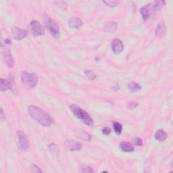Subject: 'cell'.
<instances>
[{
  "instance_id": "cell-1",
  "label": "cell",
  "mask_w": 173,
  "mask_h": 173,
  "mask_svg": "<svg viewBox=\"0 0 173 173\" xmlns=\"http://www.w3.org/2000/svg\"><path fill=\"white\" fill-rule=\"evenodd\" d=\"M28 112L30 116L42 126L48 127L53 125L52 118L40 108L31 105L28 107Z\"/></svg>"
},
{
  "instance_id": "cell-2",
  "label": "cell",
  "mask_w": 173,
  "mask_h": 173,
  "mask_svg": "<svg viewBox=\"0 0 173 173\" xmlns=\"http://www.w3.org/2000/svg\"><path fill=\"white\" fill-rule=\"evenodd\" d=\"M70 110L73 112L74 116L80 120H81L83 123L88 126H93L94 125L93 120L89 116L87 112H85L84 109L80 108L79 106L75 104H72L70 106Z\"/></svg>"
},
{
  "instance_id": "cell-3",
  "label": "cell",
  "mask_w": 173,
  "mask_h": 173,
  "mask_svg": "<svg viewBox=\"0 0 173 173\" xmlns=\"http://www.w3.org/2000/svg\"><path fill=\"white\" fill-rule=\"evenodd\" d=\"M43 19H44L45 26L47 28L48 31H50V33L52 34L55 38H58L60 35V29L57 23L46 14H44Z\"/></svg>"
},
{
  "instance_id": "cell-4",
  "label": "cell",
  "mask_w": 173,
  "mask_h": 173,
  "mask_svg": "<svg viewBox=\"0 0 173 173\" xmlns=\"http://www.w3.org/2000/svg\"><path fill=\"white\" fill-rule=\"evenodd\" d=\"M21 80L27 87L34 88L37 84L38 79L35 74L27 72H22L21 73Z\"/></svg>"
},
{
  "instance_id": "cell-5",
  "label": "cell",
  "mask_w": 173,
  "mask_h": 173,
  "mask_svg": "<svg viewBox=\"0 0 173 173\" xmlns=\"http://www.w3.org/2000/svg\"><path fill=\"white\" fill-rule=\"evenodd\" d=\"M31 32L34 36H41L44 34V28L37 21H32L30 23Z\"/></svg>"
},
{
  "instance_id": "cell-6",
  "label": "cell",
  "mask_w": 173,
  "mask_h": 173,
  "mask_svg": "<svg viewBox=\"0 0 173 173\" xmlns=\"http://www.w3.org/2000/svg\"><path fill=\"white\" fill-rule=\"evenodd\" d=\"M155 11V9L154 5L152 4H148L144 5L141 8L140 12L143 21H147L152 16V14Z\"/></svg>"
},
{
  "instance_id": "cell-7",
  "label": "cell",
  "mask_w": 173,
  "mask_h": 173,
  "mask_svg": "<svg viewBox=\"0 0 173 173\" xmlns=\"http://www.w3.org/2000/svg\"><path fill=\"white\" fill-rule=\"evenodd\" d=\"M17 135H18V141H19V145L21 147V149L23 151H27L29 148V143H28V141L27 139V137H26L24 132L21 131H18L17 132Z\"/></svg>"
},
{
  "instance_id": "cell-8",
  "label": "cell",
  "mask_w": 173,
  "mask_h": 173,
  "mask_svg": "<svg viewBox=\"0 0 173 173\" xmlns=\"http://www.w3.org/2000/svg\"><path fill=\"white\" fill-rule=\"evenodd\" d=\"M1 82V86H0V90L2 92L6 90H13L14 82V79L10 78L9 79H0Z\"/></svg>"
},
{
  "instance_id": "cell-9",
  "label": "cell",
  "mask_w": 173,
  "mask_h": 173,
  "mask_svg": "<svg viewBox=\"0 0 173 173\" xmlns=\"http://www.w3.org/2000/svg\"><path fill=\"white\" fill-rule=\"evenodd\" d=\"M11 34H12L13 38L18 40H21L24 39L25 37L27 36L28 31L27 30L21 29L20 28L15 27L11 30Z\"/></svg>"
},
{
  "instance_id": "cell-10",
  "label": "cell",
  "mask_w": 173,
  "mask_h": 173,
  "mask_svg": "<svg viewBox=\"0 0 173 173\" xmlns=\"http://www.w3.org/2000/svg\"><path fill=\"white\" fill-rule=\"evenodd\" d=\"M112 50L115 54H120L124 50L123 43L119 39H115L112 42L111 44Z\"/></svg>"
},
{
  "instance_id": "cell-11",
  "label": "cell",
  "mask_w": 173,
  "mask_h": 173,
  "mask_svg": "<svg viewBox=\"0 0 173 173\" xmlns=\"http://www.w3.org/2000/svg\"><path fill=\"white\" fill-rule=\"evenodd\" d=\"M4 57L5 59V62H6L7 65L9 68H12L14 65V61L13 57L11 56V51L8 48H5L4 51Z\"/></svg>"
},
{
  "instance_id": "cell-12",
  "label": "cell",
  "mask_w": 173,
  "mask_h": 173,
  "mask_svg": "<svg viewBox=\"0 0 173 173\" xmlns=\"http://www.w3.org/2000/svg\"><path fill=\"white\" fill-rule=\"evenodd\" d=\"M66 145L71 151L80 150L83 147L81 143L74 140H67L66 141Z\"/></svg>"
},
{
  "instance_id": "cell-13",
  "label": "cell",
  "mask_w": 173,
  "mask_h": 173,
  "mask_svg": "<svg viewBox=\"0 0 173 173\" xmlns=\"http://www.w3.org/2000/svg\"><path fill=\"white\" fill-rule=\"evenodd\" d=\"M68 24L73 28H79L83 26V21L79 18H72L69 20Z\"/></svg>"
},
{
  "instance_id": "cell-14",
  "label": "cell",
  "mask_w": 173,
  "mask_h": 173,
  "mask_svg": "<svg viewBox=\"0 0 173 173\" xmlns=\"http://www.w3.org/2000/svg\"><path fill=\"white\" fill-rule=\"evenodd\" d=\"M117 28L116 23L113 21H110L108 23H106V25L103 27V31L106 33H114L116 31Z\"/></svg>"
},
{
  "instance_id": "cell-15",
  "label": "cell",
  "mask_w": 173,
  "mask_h": 173,
  "mask_svg": "<svg viewBox=\"0 0 173 173\" xmlns=\"http://www.w3.org/2000/svg\"><path fill=\"white\" fill-rule=\"evenodd\" d=\"M166 33V26L164 22H161L157 25L155 30V34L158 37H160Z\"/></svg>"
},
{
  "instance_id": "cell-16",
  "label": "cell",
  "mask_w": 173,
  "mask_h": 173,
  "mask_svg": "<svg viewBox=\"0 0 173 173\" xmlns=\"http://www.w3.org/2000/svg\"><path fill=\"white\" fill-rule=\"evenodd\" d=\"M167 137L166 132L162 129L158 130L155 134V139L159 141H165Z\"/></svg>"
},
{
  "instance_id": "cell-17",
  "label": "cell",
  "mask_w": 173,
  "mask_h": 173,
  "mask_svg": "<svg viewBox=\"0 0 173 173\" xmlns=\"http://www.w3.org/2000/svg\"><path fill=\"white\" fill-rule=\"evenodd\" d=\"M120 148L125 152H132L134 151L133 146L129 142H121Z\"/></svg>"
},
{
  "instance_id": "cell-18",
  "label": "cell",
  "mask_w": 173,
  "mask_h": 173,
  "mask_svg": "<svg viewBox=\"0 0 173 173\" xmlns=\"http://www.w3.org/2000/svg\"><path fill=\"white\" fill-rule=\"evenodd\" d=\"M128 89L132 93H135V92H137L141 90V86L138 84L137 83L132 81L128 84Z\"/></svg>"
},
{
  "instance_id": "cell-19",
  "label": "cell",
  "mask_w": 173,
  "mask_h": 173,
  "mask_svg": "<svg viewBox=\"0 0 173 173\" xmlns=\"http://www.w3.org/2000/svg\"><path fill=\"white\" fill-rule=\"evenodd\" d=\"M48 148L51 154H52L54 157H56L57 155V153H58V149H57L56 144H55L54 143H51L50 145H49Z\"/></svg>"
},
{
  "instance_id": "cell-20",
  "label": "cell",
  "mask_w": 173,
  "mask_h": 173,
  "mask_svg": "<svg viewBox=\"0 0 173 173\" xmlns=\"http://www.w3.org/2000/svg\"><path fill=\"white\" fill-rule=\"evenodd\" d=\"M112 124H113V128H114L115 132H116V133L119 135H120L121 132H122V125H121L120 123L118 122H112Z\"/></svg>"
},
{
  "instance_id": "cell-21",
  "label": "cell",
  "mask_w": 173,
  "mask_h": 173,
  "mask_svg": "<svg viewBox=\"0 0 173 173\" xmlns=\"http://www.w3.org/2000/svg\"><path fill=\"white\" fill-rule=\"evenodd\" d=\"M77 135H78V136H79V135H80V136L79 137V138H80V139H84L85 141H88L91 140V135L88 134L87 132H84L83 131H79V132L77 133Z\"/></svg>"
},
{
  "instance_id": "cell-22",
  "label": "cell",
  "mask_w": 173,
  "mask_h": 173,
  "mask_svg": "<svg viewBox=\"0 0 173 173\" xmlns=\"http://www.w3.org/2000/svg\"><path fill=\"white\" fill-rule=\"evenodd\" d=\"M80 171L84 173H91L94 172V170L87 165H83L80 167Z\"/></svg>"
},
{
  "instance_id": "cell-23",
  "label": "cell",
  "mask_w": 173,
  "mask_h": 173,
  "mask_svg": "<svg viewBox=\"0 0 173 173\" xmlns=\"http://www.w3.org/2000/svg\"><path fill=\"white\" fill-rule=\"evenodd\" d=\"M85 74L89 79L92 80H94L96 78V74L94 73V72L92 71V70H85Z\"/></svg>"
},
{
  "instance_id": "cell-24",
  "label": "cell",
  "mask_w": 173,
  "mask_h": 173,
  "mask_svg": "<svg viewBox=\"0 0 173 173\" xmlns=\"http://www.w3.org/2000/svg\"><path fill=\"white\" fill-rule=\"evenodd\" d=\"M153 5H154L155 10H160L164 6V5H165V2L164 1H155V2H154V4H153Z\"/></svg>"
},
{
  "instance_id": "cell-25",
  "label": "cell",
  "mask_w": 173,
  "mask_h": 173,
  "mask_svg": "<svg viewBox=\"0 0 173 173\" xmlns=\"http://www.w3.org/2000/svg\"><path fill=\"white\" fill-rule=\"evenodd\" d=\"M103 2L109 7H115L119 4V1L116 0H108V1H103Z\"/></svg>"
},
{
  "instance_id": "cell-26",
  "label": "cell",
  "mask_w": 173,
  "mask_h": 173,
  "mask_svg": "<svg viewBox=\"0 0 173 173\" xmlns=\"http://www.w3.org/2000/svg\"><path fill=\"white\" fill-rule=\"evenodd\" d=\"M133 143L135 145L137 146H142L143 145V141L141 138L139 137H136L135 139L133 140Z\"/></svg>"
},
{
  "instance_id": "cell-27",
  "label": "cell",
  "mask_w": 173,
  "mask_h": 173,
  "mask_svg": "<svg viewBox=\"0 0 173 173\" xmlns=\"http://www.w3.org/2000/svg\"><path fill=\"white\" fill-rule=\"evenodd\" d=\"M102 134L108 136V135H109L111 133V129L109 127H108V126H105V127L102 129Z\"/></svg>"
},
{
  "instance_id": "cell-28",
  "label": "cell",
  "mask_w": 173,
  "mask_h": 173,
  "mask_svg": "<svg viewBox=\"0 0 173 173\" xmlns=\"http://www.w3.org/2000/svg\"><path fill=\"white\" fill-rule=\"evenodd\" d=\"M138 103H137V102H129V103H128V108L129 109H133V108H135L136 107H137L138 106Z\"/></svg>"
},
{
  "instance_id": "cell-29",
  "label": "cell",
  "mask_w": 173,
  "mask_h": 173,
  "mask_svg": "<svg viewBox=\"0 0 173 173\" xmlns=\"http://www.w3.org/2000/svg\"><path fill=\"white\" fill-rule=\"evenodd\" d=\"M32 171L33 172H35V173H38V172H42V171L41 169H40L38 166L34 165V164H33L32 165Z\"/></svg>"
},
{
  "instance_id": "cell-30",
  "label": "cell",
  "mask_w": 173,
  "mask_h": 173,
  "mask_svg": "<svg viewBox=\"0 0 173 173\" xmlns=\"http://www.w3.org/2000/svg\"><path fill=\"white\" fill-rule=\"evenodd\" d=\"M0 119H1V121L3 122L5 120V116H4V110L3 109L1 108V111H0Z\"/></svg>"
},
{
  "instance_id": "cell-31",
  "label": "cell",
  "mask_w": 173,
  "mask_h": 173,
  "mask_svg": "<svg viewBox=\"0 0 173 173\" xmlns=\"http://www.w3.org/2000/svg\"><path fill=\"white\" fill-rule=\"evenodd\" d=\"M119 89H120V86L119 85H115V86H114V87L112 88V89H113V90L115 91H118Z\"/></svg>"
},
{
  "instance_id": "cell-32",
  "label": "cell",
  "mask_w": 173,
  "mask_h": 173,
  "mask_svg": "<svg viewBox=\"0 0 173 173\" xmlns=\"http://www.w3.org/2000/svg\"><path fill=\"white\" fill-rule=\"evenodd\" d=\"M5 44H7V45H10L11 44V41H10V39H5Z\"/></svg>"
}]
</instances>
